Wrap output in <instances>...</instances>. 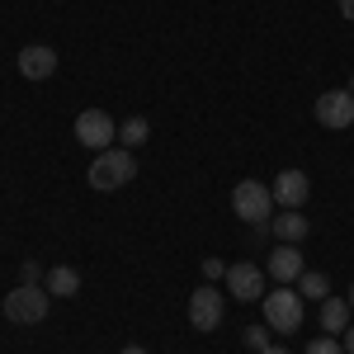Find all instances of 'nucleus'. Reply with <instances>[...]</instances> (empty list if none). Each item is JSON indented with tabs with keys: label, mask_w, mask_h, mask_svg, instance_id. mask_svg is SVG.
Wrapping results in <instances>:
<instances>
[{
	"label": "nucleus",
	"mask_w": 354,
	"mask_h": 354,
	"mask_svg": "<svg viewBox=\"0 0 354 354\" xmlns=\"http://www.w3.org/2000/svg\"><path fill=\"white\" fill-rule=\"evenodd\" d=\"M222 312H227V307H222L218 288H208V283H203L198 293H189V326L194 330H203V335H208V330H218L222 326Z\"/></svg>",
	"instance_id": "0eeeda50"
},
{
	"label": "nucleus",
	"mask_w": 354,
	"mask_h": 354,
	"mask_svg": "<svg viewBox=\"0 0 354 354\" xmlns=\"http://www.w3.org/2000/svg\"><path fill=\"white\" fill-rule=\"evenodd\" d=\"M203 279H227V265H222V260H213V255H208V260H203Z\"/></svg>",
	"instance_id": "6ab92c4d"
},
{
	"label": "nucleus",
	"mask_w": 354,
	"mask_h": 354,
	"mask_svg": "<svg viewBox=\"0 0 354 354\" xmlns=\"http://www.w3.org/2000/svg\"><path fill=\"white\" fill-rule=\"evenodd\" d=\"M232 213L241 222H270L274 218V194H270V185H260V180H241L236 189H232Z\"/></svg>",
	"instance_id": "f03ea898"
},
{
	"label": "nucleus",
	"mask_w": 354,
	"mask_h": 354,
	"mask_svg": "<svg viewBox=\"0 0 354 354\" xmlns=\"http://www.w3.org/2000/svg\"><path fill=\"white\" fill-rule=\"evenodd\" d=\"M118 137V123H113L104 109H85L76 113V142L85 151H109V142Z\"/></svg>",
	"instance_id": "39448f33"
},
{
	"label": "nucleus",
	"mask_w": 354,
	"mask_h": 354,
	"mask_svg": "<svg viewBox=\"0 0 354 354\" xmlns=\"http://www.w3.org/2000/svg\"><path fill=\"white\" fill-rule=\"evenodd\" d=\"M350 302H340V298H326L322 302V330H330V335H345L350 330Z\"/></svg>",
	"instance_id": "4468645a"
},
{
	"label": "nucleus",
	"mask_w": 354,
	"mask_h": 354,
	"mask_svg": "<svg viewBox=\"0 0 354 354\" xmlns=\"http://www.w3.org/2000/svg\"><path fill=\"white\" fill-rule=\"evenodd\" d=\"M307 354H345V345H340V340H330V335H322V340H312V345H307Z\"/></svg>",
	"instance_id": "a211bd4d"
},
{
	"label": "nucleus",
	"mask_w": 354,
	"mask_h": 354,
	"mask_svg": "<svg viewBox=\"0 0 354 354\" xmlns=\"http://www.w3.org/2000/svg\"><path fill=\"white\" fill-rule=\"evenodd\" d=\"M270 227H274V236H279V241H288V245H298L302 236L312 232V222L302 218L298 208H283L279 218H270Z\"/></svg>",
	"instance_id": "f8f14e48"
},
{
	"label": "nucleus",
	"mask_w": 354,
	"mask_h": 354,
	"mask_svg": "<svg viewBox=\"0 0 354 354\" xmlns=\"http://www.w3.org/2000/svg\"><path fill=\"white\" fill-rule=\"evenodd\" d=\"M265 322H270V330H298L302 326V293H293L288 283H279L274 293H265Z\"/></svg>",
	"instance_id": "20e7f679"
},
{
	"label": "nucleus",
	"mask_w": 354,
	"mask_h": 354,
	"mask_svg": "<svg viewBox=\"0 0 354 354\" xmlns=\"http://www.w3.org/2000/svg\"><path fill=\"white\" fill-rule=\"evenodd\" d=\"M298 293H302V298H322V302H326L330 279H326V274H317V270H302L298 274Z\"/></svg>",
	"instance_id": "dca6fc26"
},
{
	"label": "nucleus",
	"mask_w": 354,
	"mask_h": 354,
	"mask_svg": "<svg viewBox=\"0 0 354 354\" xmlns=\"http://www.w3.org/2000/svg\"><path fill=\"white\" fill-rule=\"evenodd\" d=\"M260 354H288V350H279V345H270V350H260Z\"/></svg>",
	"instance_id": "b1692460"
},
{
	"label": "nucleus",
	"mask_w": 354,
	"mask_h": 354,
	"mask_svg": "<svg viewBox=\"0 0 354 354\" xmlns=\"http://www.w3.org/2000/svg\"><path fill=\"white\" fill-rule=\"evenodd\" d=\"M15 66H19V76H24V81H48V76L57 71V53L48 48V43H28Z\"/></svg>",
	"instance_id": "9d476101"
},
{
	"label": "nucleus",
	"mask_w": 354,
	"mask_h": 354,
	"mask_svg": "<svg viewBox=\"0 0 354 354\" xmlns=\"http://www.w3.org/2000/svg\"><path fill=\"white\" fill-rule=\"evenodd\" d=\"M340 15H345V19H354V0H340Z\"/></svg>",
	"instance_id": "4be33fe9"
},
{
	"label": "nucleus",
	"mask_w": 354,
	"mask_h": 354,
	"mask_svg": "<svg viewBox=\"0 0 354 354\" xmlns=\"http://www.w3.org/2000/svg\"><path fill=\"white\" fill-rule=\"evenodd\" d=\"M90 189H100V194H113V189H123L128 180H137V161H133V151L128 147H109V151H100L95 161H90Z\"/></svg>",
	"instance_id": "f257e3e1"
},
{
	"label": "nucleus",
	"mask_w": 354,
	"mask_h": 354,
	"mask_svg": "<svg viewBox=\"0 0 354 354\" xmlns=\"http://www.w3.org/2000/svg\"><path fill=\"white\" fill-rule=\"evenodd\" d=\"M245 345L260 354V350H270V326H245Z\"/></svg>",
	"instance_id": "f3484780"
},
{
	"label": "nucleus",
	"mask_w": 354,
	"mask_h": 354,
	"mask_svg": "<svg viewBox=\"0 0 354 354\" xmlns=\"http://www.w3.org/2000/svg\"><path fill=\"white\" fill-rule=\"evenodd\" d=\"M350 95H354V76H350Z\"/></svg>",
	"instance_id": "393cba45"
},
{
	"label": "nucleus",
	"mask_w": 354,
	"mask_h": 354,
	"mask_svg": "<svg viewBox=\"0 0 354 354\" xmlns=\"http://www.w3.org/2000/svg\"><path fill=\"white\" fill-rule=\"evenodd\" d=\"M350 307H354V288H350Z\"/></svg>",
	"instance_id": "a878e982"
},
{
	"label": "nucleus",
	"mask_w": 354,
	"mask_h": 354,
	"mask_svg": "<svg viewBox=\"0 0 354 354\" xmlns=\"http://www.w3.org/2000/svg\"><path fill=\"white\" fill-rule=\"evenodd\" d=\"M227 293L241 302H255L265 298V270H255V265H227Z\"/></svg>",
	"instance_id": "6e6552de"
},
{
	"label": "nucleus",
	"mask_w": 354,
	"mask_h": 354,
	"mask_svg": "<svg viewBox=\"0 0 354 354\" xmlns=\"http://www.w3.org/2000/svg\"><path fill=\"white\" fill-rule=\"evenodd\" d=\"M340 345H345V354H354V326L345 330V340H340Z\"/></svg>",
	"instance_id": "412c9836"
},
{
	"label": "nucleus",
	"mask_w": 354,
	"mask_h": 354,
	"mask_svg": "<svg viewBox=\"0 0 354 354\" xmlns=\"http://www.w3.org/2000/svg\"><path fill=\"white\" fill-rule=\"evenodd\" d=\"M147 137H151V123H147V118H137V113L118 123V142H128V151H133V147H142Z\"/></svg>",
	"instance_id": "2eb2a0df"
},
{
	"label": "nucleus",
	"mask_w": 354,
	"mask_h": 354,
	"mask_svg": "<svg viewBox=\"0 0 354 354\" xmlns=\"http://www.w3.org/2000/svg\"><path fill=\"white\" fill-rule=\"evenodd\" d=\"M317 123L330 128V133L354 128V95L350 90H326V95H317Z\"/></svg>",
	"instance_id": "423d86ee"
},
{
	"label": "nucleus",
	"mask_w": 354,
	"mask_h": 354,
	"mask_svg": "<svg viewBox=\"0 0 354 354\" xmlns=\"http://www.w3.org/2000/svg\"><path fill=\"white\" fill-rule=\"evenodd\" d=\"M43 279V265L38 260H24V283H38Z\"/></svg>",
	"instance_id": "aec40b11"
},
{
	"label": "nucleus",
	"mask_w": 354,
	"mask_h": 354,
	"mask_svg": "<svg viewBox=\"0 0 354 354\" xmlns=\"http://www.w3.org/2000/svg\"><path fill=\"white\" fill-rule=\"evenodd\" d=\"M43 288H48L53 298H76V293H81V270H71V265H53L48 279H43Z\"/></svg>",
	"instance_id": "ddd939ff"
},
{
	"label": "nucleus",
	"mask_w": 354,
	"mask_h": 354,
	"mask_svg": "<svg viewBox=\"0 0 354 354\" xmlns=\"http://www.w3.org/2000/svg\"><path fill=\"white\" fill-rule=\"evenodd\" d=\"M5 317H10L15 326H38V322L48 317V288L19 283L15 293H5Z\"/></svg>",
	"instance_id": "7ed1b4c3"
},
{
	"label": "nucleus",
	"mask_w": 354,
	"mask_h": 354,
	"mask_svg": "<svg viewBox=\"0 0 354 354\" xmlns=\"http://www.w3.org/2000/svg\"><path fill=\"white\" fill-rule=\"evenodd\" d=\"M270 194H274L279 208H302L307 194H312V180H307L302 170H279V180L270 185Z\"/></svg>",
	"instance_id": "1a4fd4ad"
},
{
	"label": "nucleus",
	"mask_w": 354,
	"mask_h": 354,
	"mask_svg": "<svg viewBox=\"0 0 354 354\" xmlns=\"http://www.w3.org/2000/svg\"><path fill=\"white\" fill-rule=\"evenodd\" d=\"M123 354H147V350H142V345H123Z\"/></svg>",
	"instance_id": "5701e85b"
},
{
	"label": "nucleus",
	"mask_w": 354,
	"mask_h": 354,
	"mask_svg": "<svg viewBox=\"0 0 354 354\" xmlns=\"http://www.w3.org/2000/svg\"><path fill=\"white\" fill-rule=\"evenodd\" d=\"M302 270H307V265H302V250H298V245H288V241H279V245H274L270 265H265V274H270L274 283H293V279H298Z\"/></svg>",
	"instance_id": "9b49d317"
}]
</instances>
